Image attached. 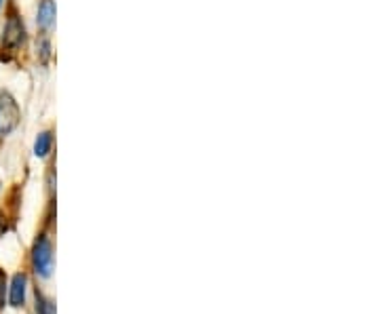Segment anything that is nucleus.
I'll return each mask as SVG.
<instances>
[{"instance_id": "f257e3e1", "label": "nucleus", "mask_w": 380, "mask_h": 314, "mask_svg": "<svg viewBox=\"0 0 380 314\" xmlns=\"http://www.w3.org/2000/svg\"><path fill=\"white\" fill-rule=\"evenodd\" d=\"M19 121H21V110H19L17 99L8 91H2L0 93V138L11 135L19 127Z\"/></svg>"}, {"instance_id": "f03ea898", "label": "nucleus", "mask_w": 380, "mask_h": 314, "mask_svg": "<svg viewBox=\"0 0 380 314\" xmlns=\"http://www.w3.org/2000/svg\"><path fill=\"white\" fill-rule=\"evenodd\" d=\"M32 266H34V272L40 279H49L51 277V270H53V247H51V243H49V238L45 234H40L34 241V247H32Z\"/></svg>"}, {"instance_id": "7ed1b4c3", "label": "nucleus", "mask_w": 380, "mask_h": 314, "mask_svg": "<svg viewBox=\"0 0 380 314\" xmlns=\"http://www.w3.org/2000/svg\"><path fill=\"white\" fill-rule=\"evenodd\" d=\"M25 40V25L21 21L19 15H11L4 23V32H2V47L6 51H15L23 44Z\"/></svg>"}, {"instance_id": "20e7f679", "label": "nucleus", "mask_w": 380, "mask_h": 314, "mask_svg": "<svg viewBox=\"0 0 380 314\" xmlns=\"http://www.w3.org/2000/svg\"><path fill=\"white\" fill-rule=\"evenodd\" d=\"M25 291H28V277L23 272H17L11 281V289H8V304L13 308H19L25 304Z\"/></svg>"}, {"instance_id": "39448f33", "label": "nucleus", "mask_w": 380, "mask_h": 314, "mask_svg": "<svg viewBox=\"0 0 380 314\" xmlns=\"http://www.w3.org/2000/svg\"><path fill=\"white\" fill-rule=\"evenodd\" d=\"M55 13H57V6L53 0H42L38 4V13H36V23L40 30H49L53 23H55Z\"/></svg>"}, {"instance_id": "423d86ee", "label": "nucleus", "mask_w": 380, "mask_h": 314, "mask_svg": "<svg viewBox=\"0 0 380 314\" xmlns=\"http://www.w3.org/2000/svg\"><path fill=\"white\" fill-rule=\"evenodd\" d=\"M53 148V133L51 131H42L36 135V142H34V155L38 158H45Z\"/></svg>"}, {"instance_id": "0eeeda50", "label": "nucleus", "mask_w": 380, "mask_h": 314, "mask_svg": "<svg viewBox=\"0 0 380 314\" xmlns=\"http://www.w3.org/2000/svg\"><path fill=\"white\" fill-rule=\"evenodd\" d=\"M36 314H55V306L40 291H36Z\"/></svg>"}, {"instance_id": "6e6552de", "label": "nucleus", "mask_w": 380, "mask_h": 314, "mask_svg": "<svg viewBox=\"0 0 380 314\" xmlns=\"http://www.w3.org/2000/svg\"><path fill=\"white\" fill-rule=\"evenodd\" d=\"M38 51H40V55H42V61H47V59H49V51H51V44H49L47 38H42V40L38 42Z\"/></svg>"}, {"instance_id": "1a4fd4ad", "label": "nucleus", "mask_w": 380, "mask_h": 314, "mask_svg": "<svg viewBox=\"0 0 380 314\" xmlns=\"http://www.w3.org/2000/svg\"><path fill=\"white\" fill-rule=\"evenodd\" d=\"M4 294H6V274L0 268V308L4 306Z\"/></svg>"}, {"instance_id": "9d476101", "label": "nucleus", "mask_w": 380, "mask_h": 314, "mask_svg": "<svg viewBox=\"0 0 380 314\" xmlns=\"http://www.w3.org/2000/svg\"><path fill=\"white\" fill-rule=\"evenodd\" d=\"M4 232H6V224H2V219H0V236H4Z\"/></svg>"}, {"instance_id": "9b49d317", "label": "nucleus", "mask_w": 380, "mask_h": 314, "mask_svg": "<svg viewBox=\"0 0 380 314\" xmlns=\"http://www.w3.org/2000/svg\"><path fill=\"white\" fill-rule=\"evenodd\" d=\"M2 2H4V0H0V6H2Z\"/></svg>"}]
</instances>
